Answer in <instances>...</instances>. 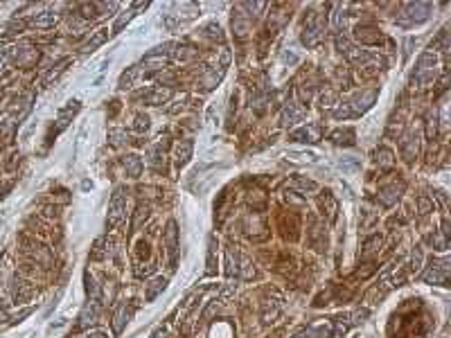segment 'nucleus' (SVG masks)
<instances>
[{
	"label": "nucleus",
	"instance_id": "f257e3e1",
	"mask_svg": "<svg viewBox=\"0 0 451 338\" xmlns=\"http://www.w3.org/2000/svg\"><path fill=\"white\" fill-rule=\"evenodd\" d=\"M433 77H436V57L427 52V54H422L420 61H417L415 74H413V83L420 86V88H424L427 83L433 81Z\"/></svg>",
	"mask_w": 451,
	"mask_h": 338
},
{
	"label": "nucleus",
	"instance_id": "f03ea898",
	"mask_svg": "<svg viewBox=\"0 0 451 338\" xmlns=\"http://www.w3.org/2000/svg\"><path fill=\"white\" fill-rule=\"evenodd\" d=\"M124 214H127V199H124V192L115 190V194L111 196V203H108L106 225H108V228H115V225L124 219Z\"/></svg>",
	"mask_w": 451,
	"mask_h": 338
},
{
	"label": "nucleus",
	"instance_id": "7ed1b4c3",
	"mask_svg": "<svg viewBox=\"0 0 451 338\" xmlns=\"http://www.w3.org/2000/svg\"><path fill=\"white\" fill-rule=\"evenodd\" d=\"M165 244H167V257H169V269H176V262H178V230H176V223L169 221L167 223V230H165Z\"/></svg>",
	"mask_w": 451,
	"mask_h": 338
},
{
	"label": "nucleus",
	"instance_id": "20e7f679",
	"mask_svg": "<svg viewBox=\"0 0 451 338\" xmlns=\"http://www.w3.org/2000/svg\"><path fill=\"white\" fill-rule=\"evenodd\" d=\"M320 39H323V23L318 18H309L307 25H304V32H302V43L309 45V48H314Z\"/></svg>",
	"mask_w": 451,
	"mask_h": 338
},
{
	"label": "nucleus",
	"instance_id": "39448f33",
	"mask_svg": "<svg viewBox=\"0 0 451 338\" xmlns=\"http://www.w3.org/2000/svg\"><path fill=\"white\" fill-rule=\"evenodd\" d=\"M447 270H449L447 262H440V264H431V266H429L427 273L422 275V279H424V282H429V284H445V282H447Z\"/></svg>",
	"mask_w": 451,
	"mask_h": 338
},
{
	"label": "nucleus",
	"instance_id": "423d86ee",
	"mask_svg": "<svg viewBox=\"0 0 451 338\" xmlns=\"http://www.w3.org/2000/svg\"><path fill=\"white\" fill-rule=\"evenodd\" d=\"M165 48H167V45H165ZM165 48H156V50H151L149 54H145L143 61H140V66H143L145 70H158V68H162V64H165V59H167V52H162Z\"/></svg>",
	"mask_w": 451,
	"mask_h": 338
},
{
	"label": "nucleus",
	"instance_id": "0eeeda50",
	"mask_svg": "<svg viewBox=\"0 0 451 338\" xmlns=\"http://www.w3.org/2000/svg\"><path fill=\"white\" fill-rule=\"evenodd\" d=\"M429 11H431V5L429 2H417V5H408L406 7V23H422V20L429 18Z\"/></svg>",
	"mask_w": 451,
	"mask_h": 338
},
{
	"label": "nucleus",
	"instance_id": "6e6552de",
	"mask_svg": "<svg viewBox=\"0 0 451 338\" xmlns=\"http://www.w3.org/2000/svg\"><path fill=\"white\" fill-rule=\"evenodd\" d=\"M375 97H377V93L375 90H363V93H359L357 97H354V106L350 108L352 113H363V111H368L370 106H373V102H375Z\"/></svg>",
	"mask_w": 451,
	"mask_h": 338
},
{
	"label": "nucleus",
	"instance_id": "1a4fd4ad",
	"mask_svg": "<svg viewBox=\"0 0 451 338\" xmlns=\"http://www.w3.org/2000/svg\"><path fill=\"white\" fill-rule=\"evenodd\" d=\"M399 192H402V187H397V185H386L383 190H379V201H381V205H386V207L395 205L399 199Z\"/></svg>",
	"mask_w": 451,
	"mask_h": 338
},
{
	"label": "nucleus",
	"instance_id": "9d476101",
	"mask_svg": "<svg viewBox=\"0 0 451 338\" xmlns=\"http://www.w3.org/2000/svg\"><path fill=\"white\" fill-rule=\"evenodd\" d=\"M97 314H99V300H88V304L81 311V327L93 325L97 320Z\"/></svg>",
	"mask_w": 451,
	"mask_h": 338
},
{
	"label": "nucleus",
	"instance_id": "9b49d317",
	"mask_svg": "<svg viewBox=\"0 0 451 338\" xmlns=\"http://www.w3.org/2000/svg\"><path fill=\"white\" fill-rule=\"evenodd\" d=\"M165 286H167V279L165 277L151 279V282L147 284V291H145V300H147V302H153V300L158 298V293H162V291H165Z\"/></svg>",
	"mask_w": 451,
	"mask_h": 338
},
{
	"label": "nucleus",
	"instance_id": "f8f14e48",
	"mask_svg": "<svg viewBox=\"0 0 451 338\" xmlns=\"http://www.w3.org/2000/svg\"><path fill=\"white\" fill-rule=\"evenodd\" d=\"M291 140H294V142H316V140H318V131H316L314 127H302V129L291 133Z\"/></svg>",
	"mask_w": 451,
	"mask_h": 338
},
{
	"label": "nucleus",
	"instance_id": "ddd939ff",
	"mask_svg": "<svg viewBox=\"0 0 451 338\" xmlns=\"http://www.w3.org/2000/svg\"><path fill=\"white\" fill-rule=\"evenodd\" d=\"M302 118H304V111H302V108H298L296 104H287L285 111H282V122H285V124H296V122H300Z\"/></svg>",
	"mask_w": 451,
	"mask_h": 338
},
{
	"label": "nucleus",
	"instance_id": "4468645a",
	"mask_svg": "<svg viewBox=\"0 0 451 338\" xmlns=\"http://www.w3.org/2000/svg\"><path fill=\"white\" fill-rule=\"evenodd\" d=\"M57 20H59V14H57V11H41V14H36L34 18H32V25H34V27H52Z\"/></svg>",
	"mask_w": 451,
	"mask_h": 338
},
{
	"label": "nucleus",
	"instance_id": "2eb2a0df",
	"mask_svg": "<svg viewBox=\"0 0 451 338\" xmlns=\"http://www.w3.org/2000/svg\"><path fill=\"white\" fill-rule=\"evenodd\" d=\"M169 95H172V90H169V88H153V90H149V93L145 95V102L151 104V106H158V104L167 102Z\"/></svg>",
	"mask_w": 451,
	"mask_h": 338
},
{
	"label": "nucleus",
	"instance_id": "dca6fc26",
	"mask_svg": "<svg viewBox=\"0 0 451 338\" xmlns=\"http://www.w3.org/2000/svg\"><path fill=\"white\" fill-rule=\"evenodd\" d=\"M402 151H404V156H406V160H413V158L417 156V135L415 133H408V135L404 137Z\"/></svg>",
	"mask_w": 451,
	"mask_h": 338
},
{
	"label": "nucleus",
	"instance_id": "f3484780",
	"mask_svg": "<svg viewBox=\"0 0 451 338\" xmlns=\"http://www.w3.org/2000/svg\"><path fill=\"white\" fill-rule=\"evenodd\" d=\"M124 169L129 172V176H131V178H138V176H140V172H143V160L131 153V156L124 158Z\"/></svg>",
	"mask_w": 451,
	"mask_h": 338
},
{
	"label": "nucleus",
	"instance_id": "a211bd4d",
	"mask_svg": "<svg viewBox=\"0 0 451 338\" xmlns=\"http://www.w3.org/2000/svg\"><path fill=\"white\" fill-rule=\"evenodd\" d=\"M106 39H108V30H99L93 39H88V43L83 45V52H95V50H97Z\"/></svg>",
	"mask_w": 451,
	"mask_h": 338
},
{
	"label": "nucleus",
	"instance_id": "6ab92c4d",
	"mask_svg": "<svg viewBox=\"0 0 451 338\" xmlns=\"http://www.w3.org/2000/svg\"><path fill=\"white\" fill-rule=\"evenodd\" d=\"M192 158V142H181L176 147V165L183 167Z\"/></svg>",
	"mask_w": 451,
	"mask_h": 338
},
{
	"label": "nucleus",
	"instance_id": "aec40b11",
	"mask_svg": "<svg viewBox=\"0 0 451 338\" xmlns=\"http://www.w3.org/2000/svg\"><path fill=\"white\" fill-rule=\"evenodd\" d=\"M289 187H291V190L302 192V194H307V192H314L318 185H316L314 181H307V178H294V181L289 183Z\"/></svg>",
	"mask_w": 451,
	"mask_h": 338
},
{
	"label": "nucleus",
	"instance_id": "412c9836",
	"mask_svg": "<svg viewBox=\"0 0 451 338\" xmlns=\"http://www.w3.org/2000/svg\"><path fill=\"white\" fill-rule=\"evenodd\" d=\"M140 7H145V5H136V9H140ZM136 9H127V11H122V16H120L118 20H115V25H113V32L118 34V32H122V27L127 23H131V18L136 16Z\"/></svg>",
	"mask_w": 451,
	"mask_h": 338
},
{
	"label": "nucleus",
	"instance_id": "4be33fe9",
	"mask_svg": "<svg viewBox=\"0 0 451 338\" xmlns=\"http://www.w3.org/2000/svg\"><path fill=\"white\" fill-rule=\"evenodd\" d=\"M129 318V311H127V304H122V307L118 309V314H115V318H113V332L120 334L124 329V323H127Z\"/></svg>",
	"mask_w": 451,
	"mask_h": 338
},
{
	"label": "nucleus",
	"instance_id": "5701e85b",
	"mask_svg": "<svg viewBox=\"0 0 451 338\" xmlns=\"http://www.w3.org/2000/svg\"><path fill=\"white\" fill-rule=\"evenodd\" d=\"M226 266H228V269H226V275H228V277H235V275H239V266H237V260H235V255H232L230 250H228V253H226Z\"/></svg>",
	"mask_w": 451,
	"mask_h": 338
},
{
	"label": "nucleus",
	"instance_id": "b1692460",
	"mask_svg": "<svg viewBox=\"0 0 451 338\" xmlns=\"http://www.w3.org/2000/svg\"><path fill=\"white\" fill-rule=\"evenodd\" d=\"M327 205V216H329V221H334L336 219V201H334V196L329 194H325V199H323V207Z\"/></svg>",
	"mask_w": 451,
	"mask_h": 338
},
{
	"label": "nucleus",
	"instance_id": "393cba45",
	"mask_svg": "<svg viewBox=\"0 0 451 338\" xmlns=\"http://www.w3.org/2000/svg\"><path fill=\"white\" fill-rule=\"evenodd\" d=\"M350 137H352V131H341V129H338V131L332 133V140H334V142H338V144H343V142L350 144V142H352Z\"/></svg>",
	"mask_w": 451,
	"mask_h": 338
},
{
	"label": "nucleus",
	"instance_id": "a878e982",
	"mask_svg": "<svg viewBox=\"0 0 451 338\" xmlns=\"http://www.w3.org/2000/svg\"><path fill=\"white\" fill-rule=\"evenodd\" d=\"M377 162L383 167H390L392 165V153L388 151V149H379L377 151Z\"/></svg>",
	"mask_w": 451,
	"mask_h": 338
},
{
	"label": "nucleus",
	"instance_id": "bb28decb",
	"mask_svg": "<svg viewBox=\"0 0 451 338\" xmlns=\"http://www.w3.org/2000/svg\"><path fill=\"white\" fill-rule=\"evenodd\" d=\"M108 137H111V140H113V144L118 147V144H122V142H124V137H127V133H124L122 129H115V131H111V133H108Z\"/></svg>",
	"mask_w": 451,
	"mask_h": 338
},
{
	"label": "nucleus",
	"instance_id": "cd10ccee",
	"mask_svg": "<svg viewBox=\"0 0 451 338\" xmlns=\"http://www.w3.org/2000/svg\"><path fill=\"white\" fill-rule=\"evenodd\" d=\"M338 165H341V169H350V172H352V169H357V167H359V162L352 160V158H343Z\"/></svg>",
	"mask_w": 451,
	"mask_h": 338
},
{
	"label": "nucleus",
	"instance_id": "c85d7f7f",
	"mask_svg": "<svg viewBox=\"0 0 451 338\" xmlns=\"http://www.w3.org/2000/svg\"><path fill=\"white\" fill-rule=\"evenodd\" d=\"M147 127H149L147 115H138V118H136V129H138V131H143V129H147Z\"/></svg>",
	"mask_w": 451,
	"mask_h": 338
},
{
	"label": "nucleus",
	"instance_id": "c756f323",
	"mask_svg": "<svg viewBox=\"0 0 451 338\" xmlns=\"http://www.w3.org/2000/svg\"><path fill=\"white\" fill-rule=\"evenodd\" d=\"M232 295H235V284H228V286L224 289V293H221V300H224V302H228V300H230Z\"/></svg>",
	"mask_w": 451,
	"mask_h": 338
},
{
	"label": "nucleus",
	"instance_id": "7c9ffc66",
	"mask_svg": "<svg viewBox=\"0 0 451 338\" xmlns=\"http://www.w3.org/2000/svg\"><path fill=\"white\" fill-rule=\"evenodd\" d=\"M436 135V115H429V129H427V137Z\"/></svg>",
	"mask_w": 451,
	"mask_h": 338
},
{
	"label": "nucleus",
	"instance_id": "2f4dec72",
	"mask_svg": "<svg viewBox=\"0 0 451 338\" xmlns=\"http://www.w3.org/2000/svg\"><path fill=\"white\" fill-rule=\"evenodd\" d=\"M86 338H108V336H106L104 332H93V334H88Z\"/></svg>",
	"mask_w": 451,
	"mask_h": 338
},
{
	"label": "nucleus",
	"instance_id": "473e14b6",
	"mask_svg": "<svg viewBox=\"0 0 451 338\" xmlns=\"http://www.w3.org/2000/svg\"><path fill=\"white\" fill-rule=\"evenodd\" d=\"M162 336H165V329H162V327H160V329H156V332L151 334V338H162Z\"/></svg>",
	"mask_w": 451,
	"mask_h": 338
},
{
	"label": "nucleus",
	"instance_id": "72a5a7b5",
	"mask_svg": "<svg viewBox=\"0 0 451 338\" xmlns=\"http://www.w3.org/2000/svg\"><path fill=\"white\" fill-rule=\"evenodd\" d=\"M294 338H309V334L307 332H300V334H296Z\"/></svg>",
	"mask_w": 451,
	"mask_h": 338
}]
</instances>
